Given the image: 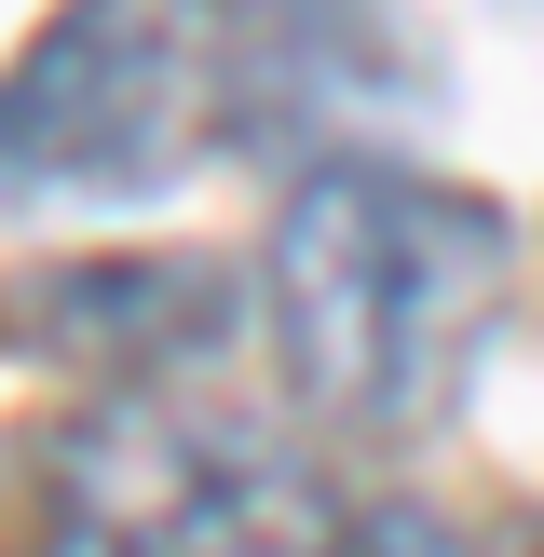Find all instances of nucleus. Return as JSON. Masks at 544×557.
Instances as JSON below:
<instances>
[{
    "label": "nucleus",
    "instance_id": "f257e3e1",
    "mask_svg": "<svg viewBox=\"0 0 544 557\" xmlns=\"http://www.w3.org/2000/svg\"><path fill=\"white\" fill-rule=\"evenodd\" d=\"M517 232L490 190L422 177L395 150L299 163L259 245V326L286 395L354 449H422L462 408L490 326H504Z\"/></svg>",
    "mask_w": 544,
    "mask_h": 557
},
{
    "label": "nucleus",
    "instance_id": "f03ea898",
    "mask_svg": "<svg viewBox=\"0 0 544 557\" xmlns=\"http://www.w3.org/2000/svg\"><path fill=\"white\" fill-rule=\"evenodd\" d=\"M259 150L245 0H54L0 54V218H136Z\"/></svg>",
    "mask_w": 544,
    "mask_h": 557
},
{
    "label": "nucleus",
    "instance_id": "7ed1b4c3",
    "mask_svg": "<svg viewBox=\"0 0 544 557\" xmlns=\"http://www.w3.org/2000/svg\"><path fill=\"white\" fill-rule=\"evenodd\" d=\"M27 557H354V517L272 422L96 395L27 449Z\"/></svg>",
    "mask_w": 544,
    "mask_h": 557
},
{
    "label": "nucleus",
    "instance_id": "20e7f679",
    "mask_svg": "<svg viewBox=\"0 0 544 557\" xmlns=\"http://www.w3.org/2000/svg\"><path fill=\"white\" fill-rule=\"evenodd\" d=\"M259 272L205 259V245H82L0 286V354L96 381V395H190L218 354L245 341Z\"/></svg>",
    "mask_w": 544,
    "mask_h": 557
},
{
    "label": "nucleus",
    "instance_id": "39448f33",
    "mask_svg": "<svg viewBox=\"0 0 544 557\" xmlns=\"http://www.w3.org/2000/svg\"><path fill=\"white\" fill-rule=\"evenodd\" d=\"M245 82H259V136H286L299 163H341V123L435 109L449 54L408 0H245Z\"/></svg>",
    "mask_w": 544,
    "mask_h": 557
},
{
    "label": "nucleus",
    "instance_id": "423d86ee",
    "mask_svg": "<svg viewBox=\"0 0 544 557\" xmlns=\"http://www.w3.org/2000/svg\"><path fill=\"white\" fill-rule=\"evenodd\" d=\"M354 557H477V544H462L435 504H381V517H354Z\"/></svg>",
    "mask_w": 544,
    "mask_h": 557
}]
</instances>
